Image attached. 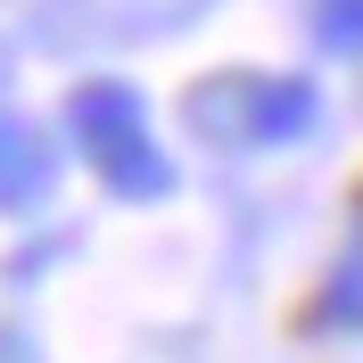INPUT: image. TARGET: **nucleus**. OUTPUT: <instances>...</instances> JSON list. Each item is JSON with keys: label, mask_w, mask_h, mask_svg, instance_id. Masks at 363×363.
<instances>
[{"label": "nucleus", "mask_w": 363, "mask_h": 363, "mask_svg": "<svg viewBox=\"0 0 363 363\" xmlns=\"http://www.w3.org/2000/svg\"><path fill=\"white\" fill-rule=\"evenodd\" d=\"M74 140H83V157L124 190V199H165L174 190V165L165 149L149 140V116L124 83H83L74 91Z\"/></svg>", "instance_id": "1"}, {"label": "nucleus", "mask_w": 363, "mask_h": 363, "mask_svg": "<svg viewBox=\"0 0 363 363\" xmlns=\"http://www.w3.org/2000/svg\"><path fill=\"white\" fill-rule=\"evenodd\" d=\"M314 116H322V99H314L306 74H264V83H248V140H297Z\"/></svg>", "instance_id": "2"}, {"label": "nucleus", "mask_w": 363, "mask_h": 363, "mask_svg": "<svg viewBox=\"0 0 363 363\" xmlns=\"http://www.w3.org/2000/svg\"><path fill=\"white\" fill-rule=\"evenodd\" d=\"M50 149H42V133H25V124H0V206H33L50 190Z\"/></svg>", "instance_id": "3"}, {"label": "nucleus", "mask_w": 363, "mask_h": 363, "mask_svg": "<svg viewBox=\"0 0 363 363\" xmlns=\"http://www.w3.org/2000/svg\"><path fill=\"white\" fill-rule=\"evenodd\" d=\"M248 83L256 74H240V83H206L199 99H190V124H199V133H215V140H248Z\"/></svg>", "instance_id": "4"}, {"label": "nucleus", "mask_w": 363, "mask_h": 363, "mask_svg": "<svg viewBox=\"0 0 363 363\" xmlns=\"http://www.w3.org/2000/svg\"><path fill=\"white\" fill-rule=\"evenodd\" d=\"M314 42L339 58H363V0H314Z\"/></svg>", "instance_id": "5"}, {"label": "nucleus", "mask_w": 363, "mask_h": 363, "mask_svg": "<svg viewBox=\"0 0 363 363\" xmlns=\"http://www.w3.org/2000/svg\"><path fill=\"white\" fill-rule=\"evenodd\" d=\"M322 322H363V256H347L330 297H322Z\"/></svg>", "instance_id": "6"}]
</instances>
